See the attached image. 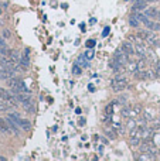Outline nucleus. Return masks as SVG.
Segmentation results:
<instances>
[{
    "instance_id": "nucleus-1",
    "label": "nucleus",
    "mask_w": 160,
    "mask_h": 161,
    "mask_svg": "<svg viewBox=\"0 0 160 161\" xmlns=\"http://www.w3.org/2000/svg\"><path fill=\"white\" fill-rule=\"evenodd\" d=\"M126 86H127V79L123 74H118L111 82V88L113 92H122L125 91Z\"/></svg>"
},
{
    "instance_id": "nucleus-2",
    "label": "nucleus",
    "mask_w": 160,
    "mask_h": 161,
    "mask_svg": "<svg viewBox=\"0 0 160 161\" xmlns=\"http://www.w3.org/2000/svg\"><path fill=\"white\" fill-rule=\"evenodd\" d=\"M139 149H140L142 153H150V154H153V156H156L157 154V149L153 146V143L150 140H146L144 143H140Z\"/></svg>"
},
{
    "instance_id": "nucleus-3",
    "label": "nucleus",
    "mask_w": 160,
    "mask_h": 161,
    "mask_svg": "<svg viewBox=\"0 0 160 161\" xmlns=\"http://www.w3.org/2000/svg\"><path fill=\"white\" fill-rule=\"evenodd\" d=\"M113 58H115L116 61L119 62L120 65H126L127 64V61H129V55H127L125 51L122 50V48H119V50H116V52L113 54Z\"/></svg>"
},
{
    "instance_id": "nucleus-4",
    "label": "nucleus",
    "mask_w": 160,
    "mask_h": 161,
    "mask_svg": "<svg viewBox=\"0 0 160 161\" xmlns=\"http://www.w3.org/2000/svg\"><path fill=\"white\" fill-rule=\"evenodd\" d=\"M19 62H20L21 68H24V69H26V68H29V66H30V48H26Z\"/></svg>"
},
{
    "instance_id": "nucleus-5",
    "label": "nucleus",
    "mask_w": 160,
    "mask_h": 161,
    "mask_svg": "<svg viewBox=\"0 0 160 161\" xmlns=\"http://www.w3.org/2000/svg\"><path fill=\"white\" fill-rule=\"evenodd\" d=\"M148 8V2L146 0H135V4L132 7V12H142V10H146Z\"/></svg>"
},
{
    "instance_id": "nucleus-6",
    "label": "nucleus",
    "mask_w": 160,
    "mask_h": 161,
    "mask_svg": "<svg viewBox=\"0 0 160 161\" xmlns=\"http://www.w3.org/2000/svg\"><path fill=\"white\" fill-rule=\"evenodd\" d=\"M120 48H122V50L125 51V52H126L127 55H129V58H130L132 55H135V54H136V52H135V45H133V44H132V42L129 41V40L123 42Z\"/></svg>"
},
{
    "instance_id": "nucleus-7",
    "label": "nucleus",
    "mask_w": 160,
    "mask_h": 161,
    "mask_svg": "<svg viewBox=\"0 0 160 161\" xmlns=\"http://www.w3.org/2000/svg\"><path fill=\"white\" fill-rule=\"evenodd\" d=\"M144 14L149 17V18H159L160 17V10L156 7H148L144 10Z\"/></svg>"
},
{
    "instance_id": "nucleus-8",
    "label": "nucleus",
    "mask_w": 160,
    "mask_h": 161,
    "mask_svg": "<svg viewBox=\"0 0 160 161\" xmlns=\"http://www.w3.org/2000/svg\"><path fill=\"white\" fill-rule=\"evenodd\" d=\"M125 68H126V71L129 72V74H135V72L139 71V66H137V62L136 61H127V64L125 65Z\"/></svg>"
},
{
    "instance_id": "nucleus-9",
    "label": "nucleus",
    "mask_w": 160,
    "mask_h": 161,
    "mask_svg": "<svg viewBox=\"0 0 160 161\" xmlns=\"http://www.w3.org/2000/svg\"><path fill=\"white\" fill-rule=\"evenodd\" d=\"M21 83H23V82H21L19 78H16V76H12V78L7 79V85L12 88V89H17V88L20 86Z\"/></svg>"
},
{
    "instance_id": "nucleus-10",
    "label": "nucleus",
    "mask_w": 160,
    "mask_h": 161,
    "mask_svg": "<svg viewBox=\"0 0 160 161\" xmlns=\"http://www.w3.org/2000/svg\"><path fill=\"white\" fill-rule=\"evenodd\" d=\"M10 130H12V129H10V126H9L7 119H0V132H3V133H12Z\"/></svg>"
},
{
    "instance_id": "nucleus-11",
    "label": "nucleus",
    "mask_w": 160,
    "mask_h": 161,
    "mask_svg": "<svg viewBox=\"0 0 160 161\" xmlns=\"http://www.w3.org/2000/svg\"><path fill=\"white\" fill-rule=\"evenodd\" d=\"M146 27H148L149 30H152V31H160V23L159 21L149 20L148 23H146Z\"/></svg>"
},
{
    "instance_id": "nucleus-12",
    "label": "nucleus",
    "mask_w": 160,
    "mask_h": 161,
    "mask_svg": "<svg viewBox=\"0 0 160 161\" xmlns=\"http://www.w3.org/2000/svg\"><path fill=\"white\" fill-rule=\"evenodd\" d=\"M21 105H23V107H24L29 113H34V110H36V109H34V103H33V100H31V99L24 100Z\"/></svg>"
},
{
    "instance_id": "nucleus-13",
    "label": "nucleus",
    "mask_w": 160,
    "mask_h": 161,
    "mask_svg": "<svg viewBox=\"0 0 160 161\" xmlns=\"http://www.w3.org/2000/svg\"><path fill=\"white\" fill-rule=\"evenodd\" d=\"M17 124H19L20 129H23V130H30V129H31V123H30L27 119H20L17 122Z\"/></svg>"
},
{
    "instance_id": "nucleus-14",
    "label": "nucleus",
    "mask_w": 160,
    "mask_h": 161,
    "mask_svg": "<svg viewBox=\"0 0 160 161\" xmlns=\"http://www.w3.org/2000/svg\"><path fill=\"white\" fill-rule=\"evenodd\" d=\"M155 158H156V156H153V154H150V153H143L142 156H139V157H137V160L146 161V160H155Z\"/></svg>"
},
{
    "instance_id": "nucleus-15",
    "label": "nucleus",
    "mask_w": 160,
    "mask_h": 161,
    "mask_svg": "<svg viewBox=\"0 0 160 161\" xmlns=\"http://www.w3.org/2000/svg\"><path fill=\"white\" fill-rule=\"evenodd\" d=\"M9 57L12 58V59H14V61L16 62H19L20 61V54H19V51H16V50H13V51H10V55H9Z\"/></svg>"
},
{
    "instance_id": "nucleus-16",
    "label": "nucleus",
    "mask_w": 160,
    "mask_h": 161,
    "mask_svg": "<svg viewBox=\"0 0 160 161\" xmlns=\"http://www.w3.org/2000/svg\"><path fill=\"white\" fill-rule=\"evenodd\" d=\"M140 141H142V139H140V136H135V137H130V146L132 147H135V146H139Z\"/></svg>"
},
{
    "instance_id": "nucleus-17",
    "label": "nucleus",
    "mask_w": 160,
    "mask_h": 161,
    "mask_svg": "<svg viewBox=\"0 0 160 161\" xmlns=\"http://www.w3.org/2000/svg\"><path fill=\"white\" fill-rule=\"evenodd\" d=\"M129 23H130V25H132V27H137L140 21L137 20V18H136V17L133 16V14H132V16H130V18H129Z\"/></svg>"
},
{
    "instance_id": "nucleus-18",
    "label": "nucleus",
    "mask_w": 160,
    "mask_h": 161,
    "mask_svg": "<svg viewBox=\"0 0 160 161\" xmlns=\"http://www.w3.org/2000/svg\"><path fill=\"white\" fill-rule=\"evenodd\" d=\"M112 113H113V103H112V105H108V106L105 107V115H106V116H111Z\"/></svg>"
},
{
    "instance_id": "nucleus-19",
    "label": "nucleus",
    "mask_w": 160,
    "mask_h": 161,
    "mask_svg": "<svg viewBox=\"0 0 160 161\" xmlns=\"http://www.w3.org/2000/svg\"><path fill=\"white\" fill-rule=\"evenodd\" d=\"M105 134H106L109 139H115V137H116L115 130H113V132H112V130H105Z\"/></svg>"
},
{
    "instance_id": "nucleus-20",
    "label": "nucleus",
    "mask_w": 160,
    "mask_h": 161,
    "mask_svg": "<svg viewBox=\"0 0 160 161\" xmlns=\"http://www.w3.org/2000/svg\"><path fill=\"white\" fill-rule=\"evenodd\" d=\"M85 58H86V59H92V58H94V51H92V50H88V51H86Z\"/></svg>"
},
{
    "instance_id": "nucleus-21",
    "label": "nucleus",
    "mask_w": 160,
    "mask_h": 161,
    "mask_svg": "<svg viewBox=\"0 0 160 161\" xmlns=\"http://www.w3.org/2000/svg\"><path fill=\"white\" fill-rule=\"evenodd\" d=\"M72 74L74 75H81V68H78V65H74V68H72Z\"/></svg>"
},
{
    "instance_id": "nucleus-22",
    "label": "nucleus",
    "mask_w": 160,
    "mask_h": 161,
    "mask_svg": "<svg viewBox=\"0 0 160 161\" xmlns=\"http://www.w3.org/2000/svg\"><path fill=\"white\" fill-rule=\"evenodd\" d=\"M78 61H81V64H82L84 66H88V61L85 59V57H84V55H81V57L78 58Z\"/></svg>"
},
{
    "instance_id": "nucleus-23",
    "label": "nucleus",
    "mask_w": 160,
    "mask_h": 161,
    "mask_svg": "<svg viewBox=\"0 0 160 161\" xmlns=\"http://www.w3.org/2000/svg\"><path fill=\"white\" fill-rule=\"evenodd\" d=\"M3 37H4V38H10V37H12V33H10L7 29L3 30Z\"/></svg>"
},
{
    "instance_id": "nucleus-24",
    "label": "nucleus",
    "mask_w": 160,
    "mask_h": 161,
    "mask_svg": "<svg viewBox=\"0 0 160 161\" xmlns=\"http://www.w3.org/2000/svg\"><path fill=\"white\" fill-rule=\"evenodd\" d=\"M94 45H95V40H88V42H86V47H88V48H92Z\"/></svg>"
},
{
    "instance_id": "nucleus-25",
    "label": "nucleus",
    "mask_w": 160,
    "mask_h": 161,
    "mask_svg": "<svg viewBox=\"0 0 160 161\" xmlns=\"http://www.w3.org/2000/svg\"><path fill=\"white\" fill-rule=\"evenodd\" d=\"M126 96H120L119 99H118V103H126Z\"/></svg>"
},
{
    "instance_id": "nucleus-26",
    "label": "nucleus",
    "mask_w": 160,
    "mask_h": 161,
    "mask_svg": "<svg viewBox=\"0 0 160 161\" xmlns=\"http://www.w3.org/2000/svg\"><path fill=\"white\" fill-rule=\"evenodd\" d=\"M0 47H6V42H4V40L2 37H0Z\"/></svg>"
},
{
    "instance_id": "nucleus-27",
    "label": "nucleus",
    "mask_w": 160,
    "mask_h": 161,
    "mask_svg": "<svg viewBox=\"0 0 160 161\" xmlns=\"http://www.w3.org/2000/svg\"><path fill=\"white\" fill-rule=\"evenodd\" d=\"M108 34H109V27H106V29H105V31H103V37H105V35H108Z\"/></svg>"
},
{
    "instance_id": "nucleus-28",
    "label": "nucleus",
    "mask_w": 160,
    "mask_h": 161,
    "mask_svg": "<svg viewBox=\"0 0 160 161\" xmlns=\"http://www.w3.org/2000/svg\"><path fill=\"white\" fill-rule=\"evenodd\" d=\"M155 72H156V76H157V78H160V66H159V68H156V71H155Z\"/></svg>"
},
{
    "instance_id": "nucleus-29",
    "label": "nucleus",
    "mask_w": 160,
    "mask_h": 161,
    "mask_svg": "<svg viewBox=\"0 0 160 161\" xmlns=\"http://www.w3.org/2000/svg\"><path fill=\"white\" fill-rule=\"evenodd\" d=\"M91 92H94V85H89V88H88Z\"/></svg>"
},
{
    "instance_id": "nucleus-30",
    "label": "nucleus",
    "mask_w": 160,
    "mask_h": 161,
    "mask_svg": "<svg viewBox=\"0 0 160 161\" xmlns=\"http://www.w3.org/2000/svg\"><path fill=\"white\" fill-rule=\"evenodd\" d=\"M102 143H103V144H108V140H106V139H105V137H103V139H102Z\"/></svg>"
},
{
    "instance_id": "nucleus-31",
    "label": "nucleus",
    "mask_w": 160,
    "mask_h": 161,
    "mask_svg": "<svg viewBox=\"0 0 160 161\" xmlns=\"http://www.w3.org/2000/svg\"><path fill=\"white\" fill-rule=\"evenodd\" d=\"M2 12H3V10H2V7H0V14H2Z\"/></svg>"
},
{
    "instance_id": "nucleus-32",
    "label": "nucleus",
    "mask_w": 160,
    "mask_h": 161,
    "mask_svg": "<svg viewBox=\"0 0 160 161\" xmlns=\"http://www.w3.org/2000/svg\"><path fill=\"white\" fill-rule=\"evenodd\" d=\"M125 2H127V0H125Z\"/></svg>"
},
{
    "instance_id": "nucleus-33",
    "label": "nucleus",
    "mask_w": 160,
    "mask_h": 161,
    "mask_svg": "<svg viewBox=\"0 0 160 161\" xmlns=\"http://www.w3.org/2000/svg\"><path fill=\"white\" fill-rule=\"evenodd\" d=\"M159 116H160V115H159Z\"/></svg>"
}]
</instances>
